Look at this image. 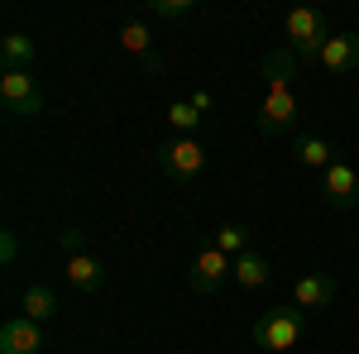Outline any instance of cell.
Returning <instances> with one entry per match:
<instances>
[{
  "label": "cell",
  "instance_id": "7a4b0ae2",
  "mask_svg": "<svg viewBox=\"0 0 359 354\" xmlns=\"http://www.w3.org/2000/svg\"><path fill=\"white\" fill-rule=\"evenodd\" d=\"M154 158H158V168H163V177L192 182L196 172L206 168V149H201L196 135H172V139H163V144L154 149Z\"/></svg>",
  "mask_w": 359,
  "mask_h": 354
},
{
  "label": "cell",
  "instance_id": "2e32d148",
  "mask_svg": "<svg viewBox=\"0 0 359 354\" xmlns=\"http://www.w3.org/2000/svg\"><path fill=\"white\" fill-rule=\"evenodd\" d=\"M297 163H302V168H321V172H326V168L335 163V149L321 135H302V139H297Z\"/></svg>",
  "mask_w": 359,
  "mask_h": 354
},
{
  "label": "cell",
  "instance_id": "4fadbf2b",
  "mask_svg": "<svg viewBox=\"0 0 359 354\" xmlns=\"http://www.w3.org/2000/svg\"><path fill=\"white\" fill-rule=\"evenodd\" d=\"M34 57H39V43L20 34V29H10L5 39H0V62L5 67H34Z\"/></svg>",
  "mask_w": 359,
  "mask_h": 354
},
{
  "label": "cell",
  "instance_id": "44dd1931",
  "mask_svg": "<svg viewBox=\"0 0 359 354\" xmlns=\"http://www.w3.org/2000/svg\"><path fill=\"white\" fill-rule=\"evenodd\" d=\"M15 259H20V235H15V230H5V235H0V264L10 268Z\"/></svg>",
  "mask_w": 359,
  "mask_h": 354
},
{
  "label": "cell",
  "instance_id": "ffe728a7",
  "mask_svg": "<svg viewBox=\"0 0 359 354\" xmlns=\"http://www.w3.org/2000/svg\"><path fill=\"white\" fill-rule=\"evenodd\" d=\"M57 245H62L67 259H72V254H86V230H77V225H72V230H62V235H57Z\"/></svg>",
  "mask_w": 359,
  "mask_h": 354
},
{
  "label": "cell",
  "instance_id": "9c48e42d",
  "mask_svg": "<svg viewBox=\"0 0 359 354\" xmlns=\"http://www.w3.org/2000/svg\"><path fill=\"white\" fill-rule=\"evenodd\" d=\"M355 196H359V172L345 158H335L326 168V201H331L335 211H345V206H355Z\"/></svg>",
  "mask_w": 359,
  "mask_h": 354
},
{
  "label": "cell",
  "instance_id": "3957f363",
  "mask_svg": "<svg viewBox=\"0 0 359 354\" xmlns=\"http://www.w3.org/2000/svg\"><path fill=\"white\" fill-rule=\"evenodd\" d=\"M302 311H292V306H273V311H264L259 321H254V345H264L269 354H283L292 350L297 340H302Z\"/></svg>",
  "mask_w": 359,
  "mask_h": 354
},
{
  "label": "cell",
  "instance_id": "e0dca14e",
  "mask_svg": "<svg viewBox=\"0 0 359 354\" xmlns=\"http://www.w3.org/2000/svg\"><path fill=\"white\" fill-rule=\"evenodd\" d=\"M168 125H172V135H196L201 110H196L192 101H172V106H168Z\"/></svg>",
  "mask_w": 359,
  "mask_h": 354
},
{
  "label": "cell",
  "instance_id": "d6986e66",
  "mask_svg": "<svg viewBox=\"0 0 359 354\" xmlns=\"http://www.w3.org/2000/svg\"><path fill=\"white\" fill-rule=\"evenodd\" d=\"M196 10V0H149V15H158V20H187Z\"/></svg>",
  "mask_w": 359,
  "mask_h": 354
},
{
  "label": "cell",
  "instance_id": "8992f818",
  "mask_svg": "<svg viewBox=\"0 0 359 354\" xmlns=\"http://www.w3.org/2000/svg\"><path fill=\"white\" fill-rule=\"evenodd\" d=\"M225 278H235V259L221 254L216 245H206L192 259V268H187V287L201 292V297H211V292H221V287H225Z\"/></svg>",
  "mask_w": 359,
  "mask_h": 354
},
{
  "label": "cell",
  "instance_id": "9a60e30c",
  "mask_svg": "<svg viewBox=\"0 0 359 354\" xmlns=\"http://www.w3.org/2000/svg\"><path fill=\"white\" fill-rule=\"evenodd\" d=\"M269 278H273V268H269L264 254H240V259H235V282H240V287L254 292V287H264Z\"/></svg>",
  "mask_w": 359,
  "mask_h": 354
},
{
  "label": "cell",
  "instance_id": "ac0fdd59",
  "mask_svg": "<svg viewBox=\"0 0 359 354\" xmlns=\"http://www.w3.org/2000/svg\"><path fill=\"white\" fill-rule=\"evenodd\" d=\"M216 249H221V254H230V259L249 254V230H240V225H225L221 235H216Z\"/></svg>",
  "mask_w": 359,
  "mask_h": 354
},
{
  "label": "cell",
  "instance_id": "5bb4252c",
  "mask_svg": "<svg viewBox=\"0 0 359 354\" xmlns=\"http://www.w3.org/2000/svg\"><path fill=\"white\" fill-rule=\"evenodd\" d=\"M20 306H25V316L29 321H53L57 316V292L53 287H43V282H34V287H25V297H20Z\"/></svg>",
  "mask_w": 359,
  "mask_h": 354
},
{
  "label": "cell",
  "instance_id": "52a82bcc",
  "mask_svg": "<svg viewBox=\"0 0 359 354\" xmlns=\"http://www.w3.org/2000/svg\"><path fill=\"white\" fill-rule=\"evenodd\" d=\"M0 354H43V326L29 316H10L0 326Z\"/></svg>",
  "mask_w": 359,
  "mask_h": 354
},
{
  "label": "cell",
  "instance_id": "6da1fadb",
  "mask_svg": "<svg viewBox=\"0 0 359 354\" xmlns=\"http://www.w3.org/2000/svg\"><path fill=\"white\" fill-rule=\"evenodd\" d=\"M297 53L292 48H273L264 57V101H259V135L278 139L292 120H297Z\"/></svg>",
  "mask_w": 359,
  "mask_h": 354
},
{
  "label": "cell",
  "instance_id": "30bf717a",
  "mask_svg": "<svg viewBox=\"0 0 359 354\" xmlns=\"http://www.w3.org/2000/svg\"><path fill=\"white\" fill-rule=\"evenodd\" d=\"M120 48H125L130 57H144L154 72H163V57L154 53V34H149L144 20H125V25H120Z\"/></svg>",
  "mask_w": 359,
  "mask_h": 354
},
{
  "label": "cell",
  "instance_id": "277c9868",
  "mask_svg": "<svg viewBox=\"0 0 359 354\" xmlns=\"http://www.w3.org/2000/svg\"><path fill=\"white\" fill-rule=\"evenodd\" d=\"M287 48L297 57H321V48H326V39H331V25H326V15L321 10H292L287 20Z\"/></svg>",
  "mask_w": 359,
  "mask_h": 354
},
{
  "label": "cell",
  "instance_id": "8fae6325",
  "mask_svg": "<svg viewBox=\"0 0 359 354\" xmlns=\"http://www.w3.org/2000/svg\"><path fill=\"white\" fill-rule=\"evenodd\" d=\"M67 287L77 292H101L106 287V264L96 254H72L67 259Z\"/></svg>",
  "mask_w": 359,
  "mask_h": 354
},
{
  "label": "cell",
  "instance_id": "7c38bea8",
  "mask_svg": "<svg viewBox=\"0 0 359 354\" xmlns=\"http://www.w3.org/2000/svg\"><path fill=\"white\" fill-rule=\"evenodd\" d=\"M331 301H335V278L331 273H306V278H297V306L321 311V306H331Z\"/></svg>",
  "mask_w": 359,
  "mask_h": 354
},
{
  "label": "cell",
  "instance_id": "5b68a950",
  "mask_svg": "<svg viewBox=\"0 0 359 354\" xmlns=\"http://www.w3.org/2000/svg\"><path fill=\"white\" fill-rule=\"evenodd\" d=\"M0 101H5L10 115H25V120L43 115V91H39L29 67H5L0 72Z\"/></svg>",
  "mask_w": 359,
  "mask_h": 354
},
{
  "label": "cell",
  "instance_id": "ba28073f",
  "mask_svg": "<svg viewBox=\"0 0 359 354\" xmlns=\"http://www.w3.org/2000/svg\"><path fill=\"white\" fill-rule=\"evenodd\" d=\"M326 72H355L359 67V34H331L326 39V48H321V57H316Z\"/></svg>",
  "mask_w": 359,
  "mask_h": 354
}]
</instances>
